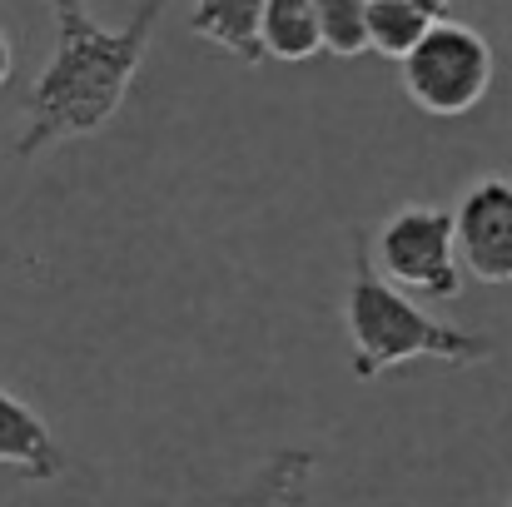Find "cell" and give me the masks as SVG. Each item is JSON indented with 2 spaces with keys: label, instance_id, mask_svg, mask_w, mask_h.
I'll return each instance as SVG.
<instances>
[{
  "label": "cell",
  "instance_id": "cell-1",
  "mask_svg": "<svg viewBox=\"0 0 512 507\" xmlns=\"http://www.w3.org/2000/svg\"><path fill=\"white\" fill-rule=\"evenodd\" d=\"M155 25L160 5H135V15L115 30L100 25L85 5H55V50L25 95V130L15 135V160L100 135L120 115L155 40Z\"/></svg>",
  "mask_w": 512,
  "mask_h": 507
},
{
  "label": "cell",
  "instance_id": "cell-2",
  "mask_svg": "<svg viewBox=\"0 0 512 507\" xmlns=\"http://www.w3.org/2000/svg\"><path fill=\"white\" fill-rule=\"evenodd\" d=\"M343 324H348L353 378H363V383L398 363H413V358H438L448 368H463V363H478L493 353V343L483 334L443 324V319L423 314L403 289H393L368 264L363 234H353V279L343 294Z\"/></svg>",
  "mask_w": 512,
  "mask_h": 507
},
{
  "label": "cell",
  "instance_id": "cell-3",
  "mask_svg": "<svg viewBox=\"0 0 512 507\" xmlns=\"http://www.w3.org/2000/svg\"><path fill=\"white\" fill-rule=\"evenodd\" d=\"M378 274L408 294L458 299L463 294V259H458L453 209L403 204L378 229Z\"/></svg>",
  "mask_w": 512,
  "mask_h": 507
},
{
  "label": "cell",
  "instance_id": "cell-4",
  "mask_svg": "<svg viewBox=\"0 0 512 507\" xmlns=\"http://www.w3.org/2000/svg\"><path fill=\"white\" fill-rule=\"evenodd\" d=\"M493 85V45L463 25L443 20L408 60H403V90L428 115H468Z\"/></svg>",
  "mask_w": 512,
  "mask_h": 507
},
{
  "label": "cell",
  "instance_id": "cell-5",
  "mask_svg": "<svg viewBox=\"0 0 512 507\" xmlns=\"http://www.w3.org/2000/svg\"><path fill=\"white\" fill-rule=\"evenodd\" d=\"M458 259L483 284H512V179H478L453 209Z\"/></svg>",
  "mask_w": 512,
  "mask_h": 507
},
{
  "label": "cell",
  "instance_id": "cell-6",
  "mask_svg": "<svg viewBox=\"0 0 512 507\" xmlns=\"http://www.w3.org/2000/svg\"><path fill=\"white\" fill-rule=\"evenodd\" d=\"M0 468H15L25 483H50L65 468L60 443L45 428V418L10 388H0Z\"/></svg>",
  "mask_w": 512,
  "mask_h": 507
},
{
  "label": "cell",
  "instance_id": "cell-7",
  "mask_svg": "<svg viewBox=\"0 0 512 507\" xmlns=\"http://www.w3.org/2000/svg\"><path fill=\"white\" fill-rule=\"evenodd\" d=\"M189 30L234 60H269L264 50V0H199L189 5Z\"/></svg>",
  "mask_w": 512,
  "mask_h": 507
},
{
  "label": "cell",
  "instance_id": "cell-8",
  "mask_svg": "<svg viewBox=\"0 0 512 507\" xmlns=\"http://www.w3.org/2000/svg\"><path fill=\"white\" fill-rule=\"evenodd\" d=\"M314 468H319L314 448H274L234 498L214 507H304L314 488Z\"/></svg>",
  "mask_w": 512,
  "mask_h": 507
},
{
  "label": "cell",
  "instance_id": "cell-9",
  "mask_svg": "<svg viewBox=\"0 0 512 507\" xmlns=\"http://www.w3.org/2000/svg\"><path fill=\"white\" fill-rule=\"evenodd\" d=\"M443 20L438 0H368V50L403 65Z\"/></svg>",
  "mask_w": 512,
  "mask_h": 507
},
{
  "label": "cell",
  "instance_id": "cell-10",
  "mask_svg": "<svg viewBox=\"0 0 512 507\" xmlns=\"http://www.w3.org/2000/svg\"><path fill=\"white\" fill-rule=\"evenodd\" d=\"M264 50L269 60H309L324 50L319 0H264Z\"/></svg>",
  "mask_w": 512,
  "mask_h": 507
},
{
  "label": "cell",
  "instance_id": "cell-11",
  "mask_svg": "<svg viewBox=\"0 0 512 507\" xmlns=\"http://www.w3.org/2000/svg\"><path fill=\"white\" fill-rule=\"evenodd\" d=\"M324 20V50L363 55L368 50V0H319Z\"/></svg>",
  "mask_w": 512,
  "mask_h": 507
},
{
  "label": "cell",
  "instance_id": "cell-12",
  "mask_svg": "<svg viewBox=\"0 0 512 507\" xmlns=\"http://www.w3.org/2000/svg\"><path fill=\"white\" fill-rule=\"evenodd\" d=\"M10 70H15V40H10V30L0 25V90H5Z\"/></svg>",
  "mask_w": 512,
  "mask_h": 507
}]
</instances>
